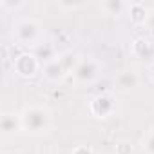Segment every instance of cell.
<instances>
[{"mask_svg": "<svg viewBox=\"0 0 154 154\" xmlns=\"http://www.w3.org/2000/svg\"><path fill=\"white\" fill-rule=\"evenodd\" d=\"M45 76L47 78H60L62 76V67L58 65V62H53L45 67Z\"/></svg>", "mask_w": 154, "mask_h": 154, "instance_id": "4", "label": "cell"}, {"mask_svg": "<svg viewBox=\"0 0 154 154\" xmlns=\"http://www.w3.org/2000/svg\"><path fill=\"white\" fill-rule=\"evenodd\" d=\"M49 122H51L49 112L42 107H29L22 114V125L33 134L45 132L49 129Z\"/></svg>", "mask_w": 154, "mask_h": 154, "instance_id": "1", "label": "cell"}, {"mask_svg": "<svg viewBox=\"0 0 154 154\" xmlns=\"http://www.w3.org/2000/svg\"><path fill=\"white\" fill-rule=\"evenodd\" d=\"M145 149L149 150V154H154V132H150L145 140Z\"/></svg>", "mask_w": 154, "mask_h": 154, "instance_id": "6", "label": "cell"}, {"mask_svg": "<svg viewBox=\"0 0 154 154\" xmlns=\"http://www.w3.org/2000/svg\"><path fill=\"white\" fill-rule=\"evenodd\" d=\"M2 129L4 132H13L17 129V122H15V114H6L2 118Z\"/></svg>", "mask_w": 154, "mask_h": 154, "instance_id": "5", "label": "cell"}, {"mask_svg": "<svg viewBox=\"0 0 154 154\" xmlns=\"http://www.w3.org/2000/svg\"><path fill=\"white\" fill-rule=\"evenodd\" d=\"M38 35V26L33 20H24L17 26V36L22 42H33Z\"/></svg>", "mask_w": 154, "mask_h": 154, "instance_id": "2", "label": "cell"}, {"mask_svg": "<svg viewBox=\"0 0 154 154\" xmlns=\"http://www.w3.org/2000/svg\"><path fill=\"white\" fill-rule=\"evenodd\" d=\"M152 74H154V67H152Z\"/></svg>", "mask_w": 154, "mask_h": 154, "instance_id": "7", "label": "cell"}, {"mask_svg": "<svg viewBox=\"0 0 154 154\" xmlns=\"http://www.w3.org/2000/svg\"><path fill=\"white\" fill-rule=\"evenodd\" d=\"M74 72H76V76H78L80 80H91L96 74V65H94V62L87 60V62H82L78 67H76Z\"/></svg>", "mask_w": 154, "mask_h": 154, "instance_id": "3", "label": "cell"}]
</instances>
